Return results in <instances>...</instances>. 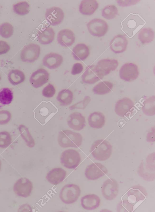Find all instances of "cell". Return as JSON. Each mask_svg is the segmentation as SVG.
<instances>
[{"label": "cell", "mask_w": 155, "mask_h": 212, "mask_svg": "<svg viewBox=\"0 0 155 212\" xmlns=\"http://www.w3.org/2000/svg\"><path fill=\"white\" fill-rule=\"evenodd\" d=\"M147 195L143 187L139 185L132 187L122 197L117 208V211H134L146 199Z\"/></svg>", "instance_id": "1"}, {"label": "cell", "mask_w": 155, "mask_h": 212, "mask_svg": "<svg viewBox=\"0 0 155 212\" xmlns=\"http://www.w3.org/2000/svg\"><path fill=\"white\" fill-rule=\"evenodd\" d=\"M58 141L62 147H78L82 144V136L78 133L68 130H63L59 133Z\"/></svg>", "instance_id": "2"}, {"label": "cell", "mask_w": 155, "mask_h": 212, "mask_svg": "<svg viewBox=\"0 0 155 212\" xmlns=\"http://www.w3.org/2000/svg\"><path fill=\"white\" fill-rule=\"evenodd\" d=\"M112 146L107 141L98 140L93 142L91 148V152L96 160L103 161L109 159L111 155Z\"/></svg>", "instance_id": "3"}, {"label": "cell", "mask_w": 155, "mask_h": 212, "mask_svg": "<svg viewBox=\"0 0 155 212\" xmlns=\"http://www.w3.org/2000/svg\"><path fill=\"white\" fill-rule=\"evenodd\" d=\"M138 175L143 180L148 181H153L155 178L154 153L147 157L145 164L142 162L138 168Z\"/></svg>", "instance_id": "4"}, {"label": "cell", "mask_w": 155, "mask_h": 212, "mask_svg": "<svg viewBox=\"0 0 155 212\" xmlns=\"http://www.w3.org/2000/svg\"><path fill=\"white\" fill-rule=\"evenodd\" d=\"M81 193L80 188L74 184H69L63 186L60 190L59 197L64 204H69L75 202Z\"/></svg>", "instance_id": "5"}, {"label": "cell", "mask_w": 155, "mask_h": 212, "mask_svg": "<svg viewBox=\"0 0 155 212\" xmlns=\"http://www.w3.org/2000/svg\"><path fill=\"white\" fill-rule=\"evenodd\" d=\"M61 163L65 168L72 169L76 168L80 164L81 157L76 150L69 149L62 153L60 157Z\"/></svg>", "instance_id": "6"}, {"label": "cell", "mask_w": 155, "mask_h": 212, "mask_svg": "<svg viewBox=\"0 0 155 212\" xmlns=\"http://www.w3.org/2000/svg\"><path fill=\"white\" fill-rule=\"evenodd\" d=\"M90 33L94 36L100 37L104 36L108 30V25L104 20L100 18H94L87 24Z\"/></svg>", "instance_id": "7"}, {"label": "cell", "mask_w": 155, "mask_h": 212, "mask_svg": "<svg viewBox=\"0 0 155 212\" xmlns=\"http://www.w3.org/2000/svg\"><path fill=\"white\" fill-rule=\"evenodd\" d=\"M101 192L103 197L107 200L115 199L119 192V185L116 180L109 178L105 181L102 186Z\"/></svg>", "instance_id": "8"}, {"label": "cell", "mask_w": 155, "mask_h": 212, "mask_svg": "<svg viewBox=\"0 0 155 212\" xmlns=\"http://www.w3.org/2000/svg\"><path fill=\"white\" fill-rule=\"evenodd\" d=\"M119 74L120 78L123 80L129 82L132 81L139 76L138 67L131 63L124 64L120 68Z\"/></svg>", "instance_id": "9"}, {"label": "cell", "mask_w": 155, "mask_h": 212, "mask_svg": "<svg viewBox=\"0 0 155 212\" xmlns=\"http://www.w3.org/2000/svg\"><path fill=\"white\" fill-rule=\"evenodd\" d=\"M32 189V182L25 177H22L18 179L13 187V191L16 195L25 198L30 195Z\"/></svg>", "instance_id": "10"}, {"label": "cell", "mask_w": 155, "mask_h": 212, "mask_svg": "<svg viewBox=\"0 0 155 212\" xmlns=\"http://www.w3.org/2000/svg\"><path fill=\"white\" fill-rule=\"evenodd\" d=\"M108 170L106 167L99 163H93L86 167L85 175L89 180H95L107 174Z\"/></svg>", "instance_id": "11"}, {"label": "cell", "mask_w": 155, "mask_h": 212, "mask_svg": "<svg viewBox=\"0 0 155 212\" xmlns=\"http://www.w3.org/2000/svg\"><path fill=\"white\" fill-rule=\"evenodd\" d=\"M40 52V46L36 44H28L23 48L21 54V58L23 62L31 63L38 58Z\"/></svg>", "instance_id": "12"}, {"label": "cell", "mask_w": 155, "mask_h": 212, "mask_svg": "<svg viewBox=\"0 0 155 212\" xmlns=\"http://www.w3.org/2000/svg\"><path fill=\"white\" fill-rule=\"evenodd\" d=\"M134 108V104L131 100L128 98H124L117 102L115 111L120 117H128L132 114Z\"/></svg>", "instance_id": "13"}, {"label": "cell", "mask_w": 155, "mask_h": 212, "mask_svg": "<svg viewBox=\"0 0 155 212\" xmlns=\"http://www.w3.org/2000/svg\"><path fill=\"white\" fill-rule=\"evenodd\" d=\"M46 19L52 26H56L60 24L63 21L64 14L62 10L57 7H53L47 8L45 13Z\"/></svg>", "instance_id": "14"}, {"label": "cell", "mask_w": 155, "mask_h": 212, "mask_svg": "<svg viewBox=\"0 0 155 212\" xmlns=\"http://www.w3.org/2000/svg\"><path fill=\"white\" fill-rule=\"evenodd\" d=\"M104 76L97 68L96 66H88L82 76V81L88 84H94L102 79Z\"/></svg>", "instance_id": "15"}, {"label": "cell", "mask_w": 155, "mask_h": 212, "mask_svg": "<svg viewBox=\"0 0 155 212\" xmlns=\"http://www.w3.org/2000/svg\"><path fill=\"white\" fill-rule=\"evenodd\" d=\"M49 75L48 72L43 68H40L31 74L29 81L35 88H39L48 81Z\"/></svg>", "instance_id": "16"}, {"label": "cell", "mask_w": 155, "mask_h": 212, "mask_svg": "<svg viewBox=\"0 0 155 212\" xmlns=\"http://www.w3.org/2000/svg\"><path fill=\"white\" fill-rule=\"evenodd\" d=\"M67 122L70 128L78 131L83 129L86 125L85 117L78 112L71 114L67 119Z\"/></svg>", "instance_id": "17"}, {"label": "cell", "mask_w": 155, "mask_h": 212, "mask_svg": "<svg viewBox=\"0 0 155 212\" xmlns=\"http://www.w3.org/2000/svg\"><path fill=\"white\" fill-rule=\"evenodd\" d=\"M119 63L116 60L105 59L99 61L96 65L97 68L104 76L109 74L111 71L115 70Z\"/></svg>", "instance_id": "18"}, {"label": "cell", "mask_w": 155, "mask_h": 212, "mask_svg": "<svg viewBox=\"0 0 155 212\" xmlns=\"http://www.w3.org/2000/svg\"><path fill=\"white\" fill-rule=\"evenodd\" d=\"M57 40L58 43L62 46H70L75 42L74 34L72 31L69 29L61 30L58 33Z\"/></svg>", "instance_id": "19"}, {"label": "cell", "mask_w": 155, "mask_h": 212, "mask_svg": "<svg viewBox=\"0 0 155 212\" xmlns=\"http://www.w3.org/2000/svg\"><path fill=\"white\" fill-rule=\"evenodd\" d=\"M63 61L62 55L51 52L46 55L42 60L43 65L49 69H55L59 67Z\"/></svg>", "instance_id": "20"}, {"label": "cell", "mask_w": 155, "mask_h": 212, "mask_svg": "<svg viewBox=\"0 0 155 212\" xmlns=\"http://www.w3.org/2000/svg\"><path fill=\"white\" fill-rule=\"evenodd\" d=\"M128 41L124 35H119L115 36L110 44L111 50L115 53H120L125 51Z\"/></svg>", "instance_id": "21"}, {"label": "cell", "mask_w": 155, "mask_h": 212, "mask_svg": "<svg viewBox=\"0 0 155 212\" xmlns=\"http://www.w3.org/2000/svg\"><path fill=\"white\" fill-rule=\"evenodd\" d=\"M66 174V171L61 168H54L47 173L46 178L51 184L57 185L64 179Z\"/></svg>", "instance_id": "22"}, {"label": "cell", "mask_w": 155, "mask_h": 212, "mask_svg": "<svg viewBox=\"0 0 155 212\" xmlns=\"http://www.w3.org/2000/svg\"><path fill=\"white\" fill-rule=\"evenodd\" d=\"M100 197L94 194L86 195L82 197L81 199L82 206L87 210H94L98 207L100 206Z\"/></svg>", "instance_id": "23"}, {"label": "cell", "mask_w": 155, "mask_h": 212, "mask_svg": "<svg viewBox=\"0 0 155 212\" xmlns=\"http://www.w3.org/2000/svg\"><path fill=\"white\" fill-rule=\"evenodd\" d=\"M98 4L95 0H82L79 6V11L83 15H90L97 9Z\"/></svg>", "instance_id": "24"}, {"label": "cell", "mask_w": 155, "mask_h": 212, "mask_svg": "<svg viewBox=\"0 0 155 212\" xmlns=\"http://www.w3.org/2000/svg\"><path fill=\"white\" fill-rule=\"evenodd\" d=\"M55 32L52 28L45 27L38 32V39L39 42L42 45H47L51 43L54 40Z\"/></svg>", "instance_id": "25"}, {"label": "cell", "mask_w": 155, "mask_h": 212, "mask_svg": "<svg viewBox=\"0 0 155 212\" xmlns=\"http://www.w3.org/2000/svg\"><path fill=\"white\" fill-rule=\"evenodd\" d=\"M90 54L88 47L83 43L76 45L73 49L72 55L74 59L77 61H84Z\"/></svg>", "instance_id": "26"}, {"label": "cell", "mask_w": 155, "mask_h": 212, "mask_svg": "<svg viewBox=\"0 0 155 212\" xmlns=\"http://www.w3.org/2000/svg\"><path fill=\"white\" fill-rule=\"evenodd\" d=\"M88 123L91 128H100L105 124V118L104 115L100 112H94L91 113L88 118Z\"/></svg>", "instance_id": "27"}, {"label": "cell", "mask_w": 155, "mask_h": 212, "mask_svg": "<svg viewBox=\"0 0 155 212\" xmlns=\"http://www.w3.org/2000/svg\"><path fill=\"white\" fill-rule=\"evenodd\" d=\"M56 99L62 106H68L71 104L73 99V94L68 89H64L58 93Z\"/></svg>", "instance_id": "28"}, {"label": "cell", "mask_w": 155, "mask_h": 212, "mask_svg": "<svg viewBox=\"0 0 155 212\" xmlns=\"http://www.w3.org/2000/svg\"><path fill=\"white\" fill-rule=\"evenodd\" d=\"M8 79L12 85H18L23 82L25 79L24 73L18 69L11 70L8 75Z\"/></svg>", "instance_id": "29"}, {"label": "cell", "mask_w": 155, "mask_h": 212, "mask_svg": "<svg viewBox=\"0 0 155 212\" xmlns=\"http://www.w3.org/2000/svg\"><path fill=\"white\" fill-rule=\"evenodd\" d=\"M113 86L112 83L110 81H102L94 87L93 91L95 94H104L110 92L112 90Z\"/></svg>", "instance_id": "30"}, {"label": "cell", "mask_w": 155, "mask_h": 212, "mask_svg": "<svg viewBox=\"0 0 155 212\" xmlns=\"http://www.w3.org/2000/svg\"><path fill=\"white\" fill-rule=\"evenodd\" d=\"M143 105L142 108L143 113L147 116L155 115V96L150 97L146 99L143 102Z\"/></svg>", "instance_id": "31"}, {"label": "cell", "mask_w": 155, "mask_h": 212, "mask_svg": "<svg viewBox=\"0 0 155 212\" xmlns=\"http://www.w3.org/2000/svg\"><path fill=\"white\" fill-rule=\"evenodd\" d=\"M13 98V92L11 89L8 88L1 89L0 90V107L10 104Z\"/></svg>", "instance_id": "32"}, {"label": "cell", "mask_w": 155, "mask_h": 212, "mask_svg": "<svg viewBox=\"0 0 155 212\" xmlns=\"http://www.w3.org/2000/svg\"><path fill=\"white\" fill-rule=\"evenodd\" d=\"M18 130L26 145L30 148L33 147L35 144V142L28 128L25 125L21 124L19 126Z\"/></svg>", "instance_id": "33"}, {"label": "cell", "mask_w": 155, "mask_h": 212, "mask_svg": "<svg viewBox=\"0 0 155 212\" xmlns=\"http://www.w3.org/2000/svg\"><path fill=\"white\" fill-rule=\"evenodd\" d=\"M154 35V32L151 28H144L139 33L138 38L143 44L148 43L153 40Z\"/></svg>", "instance_id": "34"}, {"label": "cell", "mask_w": 155, "mask_h": 212, "mask_svg": "<svg viewBox=\"0 0 155 212\" xmlns=\"http://www.w3.org/2000/svg\"><path fill=\"white\" fill-rule=\"evenodd\" d=\"M118 9L116 6L109 5L106 6L102 11V15L104 18L108 20L115 17L118 14Z\"/></svg>", "instance_id": "35"}, {"label": "cell", "mask_w": 155, "mask_h": 212, "mask_svg": "<svg viewBox=\"0 0 155 212\" xmlns=\"http://www.w3.org/2000/svg\"><path fill=\"white\" fill-rule=\"evenodd\" d=\"M13 10L15 13L19 15H25L29 13L30 5L26 1L18 2L13 5Z\"/></svg>", "instance_id": "36"}, {"label": "cell", "mask_w": 155, "mask_h": 212, "mask_svg": "<svg viewBox=\"0 0 155 212\" xmlns=\"http://www.w3.org/2000/svg\"><path fill=\"white\" fill-rule=\"evenodd\" d=\"M14 31L12 25L10 23L5 22L0 25V35L5 38L10 37L13 34Z\"/></svg>", "instance_id": "37"}, {"label": "cell", "mask_w": 155, "mask_h": 212, "mask_svg": "<svg viewBox=\"0 0 155 212\" xmlns=\"http://www.w3.org/2000/svg\"><path fill=\"white\" fill-rule=\"evenodd\" d=\"M12 137L9 132L7 131L0 132V147L6 148L11 144Z\"/></svg>", "instance_id": "38"}, {"label": "cell", "mask_w": 155, "mask_h": 212, "mask_svg": "<svg viewBox=\"0 0 155 212\" xmlns=\"http://www.w3.org/2000/svg\"><path fill=\"white\" fill-rule=\"evenodd\" d=\"M12 118L9 111L6 110L0 111V125H4L8 123Z\"/></svg>", "instance_id": "39"}, {"label": "cell", "mask_w": 155, "mask_h": 212, "mask_svg": "<svg viewBox=\"0 0 155 212\" xmlns=\"http://www.w3.org/2000/svg\"><path fill=\"white\" fill-rule=\"evenodd\" d=\"M55 93L54 86L51 84H49L45 87L42 91L43 95L45 97L51 98L53 96Z\"/></svg>", "instance_id": "40"}, {"label": "cell", "mask_w": 155, "mask_h": 212, "mask_svg": "<svg viewBox=\"0 0 155 212\" xmlns=\"http://www.w3.org/2000/svg\"><path fill=\"white\" fill-rule=\"evenodd\" d=\"M90 100L89 97L86 96L82 101L71 106L69 109L70 110H73L75 108L84 109L90 101Z\"/></svg>", "instance_id": "41"}, {"label": "cell", "mask_w": 155, "mask_h": 212, "mask_svg": "<svg viewBox=\"0 0 155 212\" xmlns=\"http://www.w3.org/2000/svg\"><path fill=\"white\" fill-rule=\"evenodd\" d=\"M83 67L82 65L79 63L74 64L71 71V74L75 75L80 73L83 71Z\"/></svg>", "instance_id": "42"}, {"label": "cell", "mask_w": 155, "mask_h": 212, "mask_svg": "<svg viewBox=\"0 0 155 212\" xmlns=\"http://www.w3.org/2000/svg\"><path fill=\"white\" fill-rule=\"evenodd\" d=\"M10 49V47L6 41H0V55L6 53Z\"/></svg>", "instance_id": "43"}, {"label": "cell", "mask_w": 155, "mask_h": 212, "mask_svg": "<svg viewBox=\"0 0 155 212\" xmlns=\"http://www.w3.org/2000/svg\"><path fill=\"white\" fill-rule=\"evenodd\" d=\"M117 1L118 5L121 6H127L134 5L138 1H130V2L129 1H127L128 2H127L126 1L122 0H118Z\"/></svg>", "instance_id": "44"}, {"label": "cell", "mask_w": 155, "mask_h": 212, "mask_svg": "<svg viewBox=\"0 0 155 212\" xmlns=\"http://www.w3.org/2000/svg\"><path fill=\"white\" fill-rule=\"evenodd\" d=\"M1 160H0V169L1 168Z\"/></svg>", "instance_id": "45"}, {"label": "cell", "mask_w": 155, "mask_h": 212, "mask_svg": "<svg viewBox=\"0 0 155 212\" xmlns=\"http://www.w3.org/2000/svg\"><path fill=\"white\" fill-rule=\"evenodd\" d=\"M1 78L0 75V80H1Z\"/></svg>", "instance_id": "46"}]
</instances>
